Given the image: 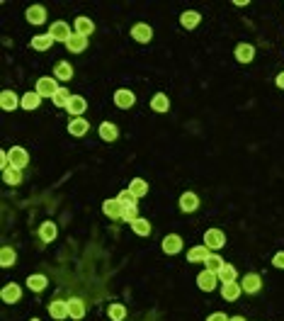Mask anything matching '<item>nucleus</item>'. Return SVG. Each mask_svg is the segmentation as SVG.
Returning <instances> with one entry per match:
<instances>
[{
  "instance_id": "f257e3e1",
  "label": "nucleus",
  "mask_w": 284,
  "mask_h": 321,
  "mask_svg": "<svg viewBox=\"0 0 284 321\" xmlns=\"http://www.w3.org/2000/svg\"><path fill=\"white\" fill-rule=\"evenodd\" d=\"M204 246L209 251H219V248L226 246V234L221 229H209L204 231Z\"/></svg>"
},
{
  "instance_id": "f03ea898",
  "label": "nucleus",
  "mask_w": 284,
  "mask_h": 321,
  "mask_svg": "<svg viewBox=\"0 0 284 321\" xmlns=\"http://www.w3.org/2000/svg\"><path fill=\"white\" fill-rule=\"evenodd\" d=\"M114 105H117L119 110H129V107L136 105V95L129 90V88H119V90L114 92Z\"/></svg>"
},
{
  "instance_id": "7ed1b4c3",
  "label": "nucleus",
  "mask_w": 284,
  "mask_h": 321,
  "mask_svg": "<svg viewBox=\"0 0 284 321\" xmlns=\"http://www.w3.org/2000/svg\"><path fill=\"white\" fill-rule=\"evenodd\" d=\"M37 92L42 95V98H54L56 92H58V81H56V78H49V75L39 78L37 81Z\"/></svg>"
},
{
  "instance_id": "20e7f679",
  "label": "nucleus",
  "mask_w": 284,
  "mask_h": 321,
  "mask_svg": "<svg viewBox=\"0 0 284 321\" xmlns=\"http://www.w3.org/2000/svg\"><path fill=\"white\" fill-rule=\"evenodd\" d=\"M49 34H51V39H54V42H61V44H66V42L71 39V34H73V29L68 27L66 22H54V25L49 27Z\"/></svg>"
},
{
  "instance_id": "39448f33",
  "label": "nucleus",
  "mask_w": 284,
  "mask_h": 321,
  "mask_svg": "<svg viewBox=\"0 0 284 321\" xmlns=\"http://www.w3.org/2000/svg\"><path fill=\"white\" fill-rule=\"evenodd\" d=\"M216 282H219V275H216L214 270H202V273L197 275V285H199L202 292H214Z\"/></svg>"
},
{
  "instance_id": "423d86ee",
  "label": "nucleus",
  "mask_w": 284,
  "mask_h": 321,
  "mask_svg": "<svg viewBox=\"0 0 284 321\" xmlns=\"http://www.w3.org/2000/svg\"><path fill=\"white\" fill-rule=\"evenodd\" d=\"M0 297H3V302H5V304H17L19 299H22V287H19L17 282H10V285L3 287Z\"/></svg>"
},
{
  "instance_id": "0eeeda50",
  "label": "nucleus",
  "mask_w": 284,
  "mask_h": 321,
  "mask_svg": "<svg viewBox=\"0 0 284 321\" xmlns=\"http://www.w3.org/2000/svg\"><path fill=\"white\" fill-rule=\"evenodd\" d=\"M8 156H10V165H12V168H19V171H22V168L29 163V154L25 151V148H19V146L10 148Z\"/></svg>"
},
{
  "instance_id": "6e6552de",
  "label": "nucleus",
  "mask_w": 284,
  "mask_h": 321,
  "mask_svg": "<svg viewBox=\"0 0 284 321\" xmlns=\"http://www.w3.org/2000/svg\"><path fill=\"white\" fill-rule=\"evenodd\" d=\"M0 107L5 112L17 110V107H22V98H17L12 90H3L0 92Z\"/></svg>"
},
{
  "instance_id": "1a4fd4ad",
  "label": "nucleus",
  "mask_w": 284,
  "mask_h": 321,
  "mask_svg": "<svg viewBox=\"0 0 284 321\" xmlns=\"http://www.w3.org/2000/svg\"><path fill=\"white\" fill-rule=\"evenodd\" d=\"M131 37L136 39V42H141V44H146V42L153 39V29L148 27L146 22H136V25L131 27Z\"/></svg>"
},
{
  "instance_id": "9d476101",
  "label": "nucleus",
  "mask_w": 284,
  "mask_h": 321,
  "mask_svg": "<svg viewBox=\"0 0 284 321\" xmlns=\"http://www.w3.org/2000/svg\"><path fill=\"white\" fill-rule=\"evenodd\" d=\"M102 212H105L110 219H121V214H124V204H121L117 197H114V200H105Z\"/></svg>"
},
{
  "instance_id": "9b49d317",
  "label": "nucleus",
  "mask_w": 284,
  "mask_h": 321,
  "mask_svg": "<svg viewBox=\"0 0 284 321\" xmlns=\"http://www.w3.org/2000/svg\"><path fill=\"white\" fill-rule=\"evenodd\" d=\"M253 59H255V49H253V44L240 42V44L236 46V61H238V64H250Z\"/></svg>"
},
{
  "instance_id": "f8f14e48",
  "label": "nucleus",
  "mask_w": 284,
  "mask_h": 321,
  "mask_svg": "<svg viewBox=\"0 0 284 321\" xmlns=\"http://www.w3.org/2000/svg\"><path fill=\"white\" fill-rule=\"evenodd\" d=\"M180 251H182V239H180L177 234H168L163 239V253L175 256V253H180Z\"/></svg>"
},
{
  "instance_id": "ddd939ff",
  "label": "nucleus",
  "mask_w": 284,
  "mask_h": 321,
  "mask_svg": "<svg viewBox=\"0 0 284 321\" xmlns=\"http://www.w3.org/2000/svg\"><path fill=\"white\" fill-rule=\"evenodd\" d=\"M66 49H68L71 54H80V51H85V49H88V37H83V34L73 32V34H71V39L66 42Z\"/></svg>"
},
{
  "instance_id": "4468645a",
  "label": "nucleus",
  "mask_w": 284,
  "mask_h": 321,
  "mask_svg": "<svg viewBox=\"0 0 284 321\" xmlns=\"http://www.w3.org/2000/svg\"><path fill=\"white\" fill-rule=\"evenodd\" d=\"M240 292H243L240 282H224L221 285V297H224L226 302H236L240 297Z\"/></svg>"
},
{
  "instance_id": "2eb2a0df",
  "label": "nucleus",
  "mask_w": 284,
  "mask_h": 321,
  "mask_svg": "<svg viewBox=\"0 0 284 321\" xmlns=\"http://www.w3.org/2000/svg\"><path fill=\"white\" fill-rule=\"evenodd\" d=\"M240 287H243V292L255 294V292H260V287H262V280H260V275H257V273H250V275L243 277Z\"/></svg>"
},
{
  "instance_id": "dca6fc26",
  "label": "nucleus",
  "mask_w": 284,
  "mask_h": 321,
  "mask_svg": "<svg viewBox=\"0 0 284 321\" xmlns=\"http://www.w3.org/2000/svg\"><path fill=\"white\" fill-rule=\"evenodd\" d=\"M49 314H51V319L64 321L66 316H68V302H64V299H54V302L49 304Z\"/></svg>"
},
{
  "instance_id": "f3484780",
  "label": "nucleus",
  "mask_w": 284,
  "mask_h": 321,
  "mask_svg": "<svg viewBox=\"0 0 284 321\" xmlns=\"http://www.w3.org/2000/svg\"><path fill=\"white\" fill-rule=\"evenodd\" d=\"M27 22L29 25H44L46 22V8L44 5H32V8H27Z\"/></svg>"
},
{
  "instance_id": "a211bd4d",
  "label": "nucleus",
  "mask_w": 284,
  "mask_h": 321,
  "mask_svg": "<svg viewBox=\"0 0 284 321\" xmlns=\"http://www.w3.org/2000/svg\"><path fill=\"white\" fill-rule=\"evenodd\" d=\"M211 253H209V248L204 246H194V248H190V251H187V260H190V263H207V258H209Z\"/></svg>"
},
{
  "instance_id": "6ab92c4d",
  "label": "nucleus",
  "mask_w": 284,
  "mask_h": 321,
  "mask_svg": "<svg viewBox=\"0 0 284 321\" xmlns=\"http://www.w3.org/2000/svg\"><path fill=\"white\" fill-rule=\"evenodd\" d=\"M197 207H199V197L194 193H182L180 195V210L182 212H197Z\"/></svg>"
},
{
  "instance_id": "aec40b11",
  "label": "nucleus",
  "mask_w": 284,
  "mask_h": 321,
  "mask_svg": "<svg viewBox=\"0 0 284 321\" xmlns=\"http://www.w3.org/2000/svg\"><path fill=\"white\" fill-rule=\"evenodd\" d=\"M54 78L56 81H71L73 78V66L68 64V61H58L54 66Z\"/></svg>"
},
{
  "instance_id": "412c9836",
  "label": "nucleus",
  "mask_w": 284,
  "mask_h": 321,
  "mask_svg": "<svg viewBox=\"0 0 284 321\" xmlns=\"http://www.w3.org/2000/svg\"><path fill=\"white\" fill-rule=\"evenodd\" d=\"M56 236H58V229H56L54 221H44V224L39 226V239L44 241V243H51Z\"/></svg>"
},
{
  "instance_id": "4be33fe9",
  "label": "nucleus",
  "mask_w": 284,
  "mask_h": 321,
  "mask_svg": "<svg viewBox=\"0 0 284 321\" xmlns=\"http://www.w3.org/2000/svg\"><path fill=\"white\" fill-rule=\"evenodd\" d=\"M42 95H39L37 90H32V92H25L22 95V110H37V107H42Z\"/></svg>"
},
{
  "instance_id": "5701e85b",
  "label": "nucleus",
  "mask_w": 284,
  "mask_h": 321,
  "mask_svg": "<svg viewBox=\"0 0 284 321\" xmlns=\"http://www.w3.org/2000/svg\"><path fill=\"white\" fill-rule=\"evenodd\" d=\"M100 139L102 141H117V139H119V129H117V124H112V122H102L100 124Z\"/></svg>"
},
{
  "instance_id": "b1692460",
  "label": "nucleus",
  "mask_w": 284,
  "mask_h": 321,
  "mask_svg": "<svg viewBox=\"0 0 284 321\" xmlns=\"http://www.w3.org/2000/svg\"><path fill=\"white\" fill-rule=\"evenodd\" d=\"M66 110L71 112L73 117H83V112L88 110V102H85V98H80V95H73L71 98V102H68V107Z\"/></svg>"
},
{
  "instance_id": "393cba45",
  "label": "nucleus",
  "mask_w": 284,
  "mask_h": 321,
  "mask_svg": "<svg viewBox=\"0 0 284 321\" xmlns=\"http://www.w3.org/2000/svg\"><path fill=\"white\" fill-rule=\"evenodd\" d=\"M73 32H78V34H83V37H90L92 32H95V25H92L90 17H75L73 22Z\"/></svg>"
},
{
  "instance_id": "a878e982",
  "label": "nucleus",
  "mask_w": 284,
  "mask_h": 321,
  "mask_svg": "<svg viewBox=\"0 0 284 321\" xmlns=\"http://www.w3.org/2000/svg\"><path fill=\"white\" fill-rule=\"evenodd\" d=\"M68 316L71 319H83L85 316V302L83 299H78V297H73V299H68Z\"/></svg>"
},
{
  "instance_id": "bb28decb",
  "label": "nucleus",
  "mask_w": 284,
  "mask_h": 321,
  "mask_svg": "<svg viewBox=\"0 0 284 321\" xmlns=\"http://www.w3.org/2000/svg\"><path fill=\"white\" fill-rule=\"evenodd\" d=\"M88 129H90V124L83 120V117H73L71 124H68V131H71L73 137H85V134H88Z\"/></svg>"
},
{
  "instance_id": "cd10ccee",
  "label": "nucleus",
  "mask_w": 284,
  "mask_h": 321,
  "mask_svg": "<svg viewBox=\"0 0 284 321\" xmlns=\"http://www.w3.org/2000/svg\"><path fill=\"white\" fill-rule=\"evenodd\" d=\"M199 22H202V15L194 12V10H187V12H182V17H180V25H182L185 29H194Z\"/></svg>"
},
{
  "instance_id": "c85d7f7f",
  "label": "nucleus",
  "mask_w": 284,
  "mask_h": 321,
  "mask_svg": "<svg viewBox=\"0 0 284 321\" xmlns=\"http://www.w3.org/2000/svg\"><path fill=\"white\" fill-rule=\"evenodd\" d=\"M216 275H219V282H221V285H224V282H236V277H238V270L231 266V263H224V268H221Z\"/></svg>"
},
{
  "instance_id": "c756f323",
  "label": "nucleus",
  "mask_w": 284,
  "mask_h": 321,
  "mask_svg": "<svg viewBox=\"0 0 284 321\" xmlns=\"http://www.w3.org/2000/svg\"><path fill=\"white\" fill-rule=\"evenodd\" d=\"M151 110H153V112H160V115L170 110V100H168V95H163V92L153 95V100H151Z\"/></svg>"
},
{
  "instance_id": "7c9ffc66",
  "label": "nucleus",
  "mask_w": 284,
  "mask_h": 321,
  "mask_svg": "<svg viewBox=\"0 0 284 321\" xmlns=\"http://www.w3.org/2000/svg\"><path fill=\"white\" fill-rule=\"evenodd\" d=\"M3 183H5V185H12V187H15V185H19V183H22V171L10 165L8 171H3Z\"/></svg>"
},
{
  "instance_id": "2f4dec72",
  "label": "nucleus",
  "mask_w": 284,
  "mask_h": 321,
  "mask_svg": "<svg viewBox=\"0 0 284 321\" xmlns=\"http://www.w3.org/2000/svg\"><path fill=\"white\" fill-rule=\"evenodd\" d=\"M15 258H17L15 248H10V246H3V248H0V266H3V268H10L12 263H15Z\"/></svg>"
},
{
  "instance_id": "473e14b6",
  "label": "nucleus",
  "mask_w": 284,
  "mask_h": 321,
  "mask_svg": "<svg viewBox=\"0 0 284 321\" xmlns=\"http://www.w3.org/2000/svg\"><path fill=\"white\" fill-rule=\"evenodd\" d=\"M131 229H134L136 236H148V234H151V221L144 219V217H138V219L131 224Z\"/></svg>"
},
{
  "instance_id": "72a5a7b5",
  "label": "nucleus",
  "mask_w": 284,
  "mask_h": 321,
  "mask_svg": "<svg viewBox=\"0 0 284 321\" xmlns=\"http://www.w3.org/2000/svg\"><path fill=\"white\" fill-rule=\"evenodd\" d=\"M51 44H54V39H51V34H49V32H46V34H37V37L32 39V46H34V49H39V51H46V49H49Z\"/></svg>"
},
{
  "instance_id": "f704fd0d",
  "label": "nucleus",
  "mask_w": 284,
  "mask_h": 321,
  "mask_svg": "<svg viewBox=\"0 0 284 321\" xmlns=\"http://www.w3.org/2000/svg\"><path fill=\"white\" fill-rule=\"evenodd\" d=\"M71 98H73V95H71V92L66 90V88H58V92H56L54 98H51V102H54L56 107H68V102H71Z\"/></svg>"
},
{
  "instance_id": "c9c22d12",
  "label": "nucleus",
  "mask_w": 284,
  "mask_h": 321,
  "mask_svg": "<svg viewBox=\"0 0 284 321\" xmlns=\"http://www.w3.org/2000/svg\"><path fill=\"white\" fill-rule=\"evenodd\" d=\"M27 287L32 290V292H42L46 287V277L44 275H29L27 277Z\"/></svg>"
},
{
  "instance_id": "e433bc0d",
  "label": "nucleus",
  "mask_w": 284,
  "mask_h": 321,
  "mask_svg": "<svg viewBox=\"0 0 284 321\" xmlns=\"http://www.w3.org/2000/svg\"><path fill=\"white\" fill-rule=\"evenodd\" d=\"M129 190L136 195V197H144V195L148 193V183H146V180H141V178H134L131 185H129Z\"/></svg>"
},
{
  "instance_id": "4c0bfd02",
  "label": "nucleus",
  "mask_w": 284,
  "mask_h": 321,
  "mask_svg": "<svg viewBox=\"0 0 284 321\" xmlns=\"http://www.w3.org/2000/svg\"><path fill=\"white\" fill-rule=\"evenodd\" d=\"M117 200L121 202V204H124V207H136V202H138V197L134 193H131V190H121L119 195H117Z\"/></svg>"
},
{
  "instance_id": "58836bf2",
  "label": "nucleus",
  "mask_w": 284,
  "mask_h": 321,
  "mask_svg": "<svg viewBox=\"0 0 284 321\" xmlns=\"http://www.w3.org/2000/svg\"><path fill=\"white\" fill-rule=\"evenodd\" d=\"M107 314H110L112 321H121L124 316H127V307H124V304H110Z\"/></svg>"
},
{
  "instance_id": "ea45409f",
  "label": "nucleus",
  "mask_w": 284,
  "mask_h": 321,
  "mask_svg": "<svg viewBox=\"0 0 284 321\" xmlns=\"http://www.w3.org/2000/svg\"><path fill=\"white\" fill-rule=\"evenodd\" d=\"M221 268H224V258L216 256V253H211V256L207 258V270H214V273H219Z\"/></svg>"
},
{
  "instance_id": "a19ab883",
  "label": "nucleus",
  "mask_w": 284,
  "mask_h": 321,
  "mask_svg": "<svg viewBox=\"0 0 284 321\" xmlns=\"http://www.w3.org/2000/svg\"><path fill=\"white\" fill-rule=\"evenodd\" d=\"M121 219L129 221V224H134L138 219V207H124V214H121Z\"/></svg>"
},
{
  "instance_id": "79ce46f5",
  "label": "nucleus",
  "mask_w": 284,
  "mask_h": 321,
  "mask_svg": "<svg viewBox=\"0 0 284 321\" xmlns=\"http://www.w3.org/2000/svg\"><path fill=\"white\" fill-rule=\"evenodd\" d=\"M272 266H275V268H279V270H284V251L275 253V258H272Z\"/></svg>"
},
{
  "instance_id": "37998d69",
  "label": "nucleus",
  "mask_w": 284,
  "mask_h": 321,
  "mask_svg": "<svg viewBox=\"0 0 284 321\" xmlns=\"http://www.w3.org/2000/svg\"><path fill=\"white\" fill-rule=\"evenodd\" d=\"M231 316H226V314L224 312H216V314H209V316H207V321H229Z\"/></svg>"
},
{
  "instance_id": "c03bdc74",
  "label": "nucleus",
  "mask_w": 284,
  "mask_h": 321,
  "mask_svg": "<svg viewBox=\"0 0 284 321\" xmlns=\"http://www.w3.org/2000/svg\"><path fill=\"white\" fill-rule=\"evenodd\" d=\"M0 165H3V171H8V168H10V156H8V151H0Z\"/></svg>"
},
{
  "instance_id": "a18cd8bd",
  "label": "nucleus",
  "mask_w": 284,
  "mask_h": 321,
  "mask_svg": "<svg viewBox=\"0 0 284 321\" xmlns=\"http://www.w3.org/2000/svg\"><path fill=\"white\" fill-rule=\"evenodd\" d=\"M275 83H277V88H279V90H284V71L275 78Z\"/></svg>"
},
{
  "instance_id": "49530a36",
  "label": "nucleus",
  "mask_w": 284,
  "mask_h": 321,
  "mask_svg": "<svg viewBox=\"0 0 284 321\" xmlns=\"http://www.w3.org/2000/svg\"><path fill=\"white\" fill-rule=\"evenodd\" d=\"M229 321H246V319H243V316H231Z\"/></svg>"
},
{
  "instance_id": "de8ad7c7",
  "label": "nucleus",
  "mask_w": 284,
  "mask_h": 321,
  "mask_svg": "<svg viewBox=\"0 0 284 321\" xmlns=\"http://www.w3.org/2000/svg\"><path fill=\"white\" fill-rule=\"evenodd\" d=\"M29 321H39V319H29Z\"/></svg>"
}]
</instances>
